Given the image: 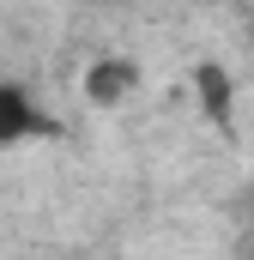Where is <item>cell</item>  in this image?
I'll return each mask as SVG.
<instances>
[{"label":"cell","instance_id":"obj_1","mask_svg":"<svg viewBox=\"0 0 254 260\" xmlns=\"http://www.w3.org/2000/svg\"><path fill=\"white\" fill-rule=\"evenodd\" d=\"M139 85V67L127 61V55H103V61L85 67V97L97 103V109H115V103H127V91Z\"/></svg>","mask_w":254,"mask_h":260},{"label":"cell","instance_id":"obj_2","mask_svg":"<svg viewBox=\"0 0 254 260\" xmlns=\"http://www.w3.org/2000/svg\"><path fill=\"white\" fill-rule=\"evenodd\" d=\"M55 121L37 109V97L24 91V85H0V145H18V139H30V133H49Z\"/></svg>","mask_w":254,"mask_h":260},{"label":"cell","instance_id":"obj_3","mask_svg":"<svg viewBox=\"0 0 254 260\" xmlns=\"http://www.w3.org/2000/svg\"><path fill=\"white\" fill-rule=\"evenodd\" d=\"M194 91H200V115H206L212 127H224V121H230V103H236L230 73H224L218 61H200L194 67Z\"/></svg>","mask_w":254,"mask_h":260}]
</instances>
